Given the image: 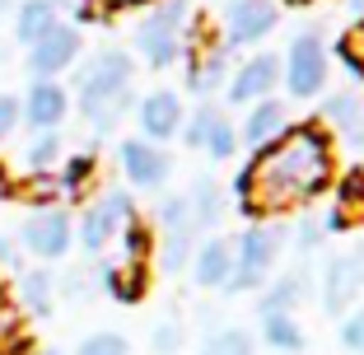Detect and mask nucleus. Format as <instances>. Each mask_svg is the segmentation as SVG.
<instances>
[{
	"label": "nucleus",
	"instance_id": "f257e3e1",
	"mask_svg": "<svg viewBox=\"0 0 364 355\" xmlns=\"http://www.w3.org/2000/svg\"><path fill=\"white\" fill-rule=\"evenodd\" d=\"M332 183H336L332 131L322 122H289L276 140L252 150V159L234 178V196L243 206V216L262 225L267 216H285L294 206L322 196Z\"/></svg>",
	"mask_w": 364,
	"mask_h": 355
},
{
	"label": "nucleus",
	"instance_id": "f03ea898",
	"mask_svg": "<svg viewBox=\"0 0 364 355\" xmlns=\"http://www.w3.org/2000/svg\"><path fill=\"white\" fill-rule=\"evenodd\" d=\"M75 112L94 131H112L136 103V56L127 47H103L75 65Z\"/></svg>",
	"mask_w": 364,
	"mask_h": 355
},
{
	"label": "nucleus",
	"instance_id": "7ed1b4c3",
	"mask_svg": "<svg viewBox=\"0 0 364 355\" xmlns=\"http://www.w3.org/2000/svg\"><path fill=\"white\" fill-rule=\"evenodd\" d=\"M187 19H192V0H154L150 14L136 23V56L150 70L178 65L187 47Z\"/></svg>",
	"mask_w": 364,
	"mask_h": 355
},
{
	"label": "nucleus",
	"instance_id": "20e7f679",
	"mask_svg": "<svg viewBox=\"0 0 364 355\" xmlns=\"http://www.w3.org/2000/svg\"><path fill=\"white\" fill-rule=\"evenodd\" d=\"M289 234L285 225H247L243 234L234 238V271H229V295H243V290H262L271 280V271H276L280 253H285Z\"/></svg>",
	"mask_w": 364,
	"mask_h": 355
},
{
	"label": "nucleus",
	"instance_id": "39448f33",
	"mask_svg": "<svg viewBox=\"0 0 364 355\" xmlns=\"http://www.w3.org/2000/svg\"><path fill=\"white\" fill-rule=\"evenodd\" d=\"M131 220H136V201H131V192H127V187H107L94 206H85V211H80V220H75V243L85 248L89 258H98V253H103V248L112 243V238H117Z\"/></svg>",
	"mask_w": 364,
	"mask_h": 355
},
{
	"label": "nucleus",
	"instance_id": "423d86ee",
	"mask_svg": "<svg viewBox=\"0 0 364 355\" xmlns=\"http://www.w3.org/2000/svg\"><path fill=\"white\" fill-rule=\"evenodd\" d=\"M280 80H285L289 98H318L327 89V43L313 28L294 33L280 61Z\"/></svg>",
	"mask_w": 364,
	"mask_h": 355
},
{
	"label": "nucleus",
	"instance_id": "0eeeda50",
	"mask_svg": "<svg viewBox=\"0 0 364 355\" xmlns=\"http://www.w3.org/2000/svg\"><path fill=\"white\" fill-rule=\"evenodd\" d=\"M75 243V220L65 206H33V216L19 225V248L38 262H61Z\"/></svg>",
	"mask_w": 364,
	"mask_h": 355
},
{
	"label": "nucleus",
	"instance_id": "6e6552de",
	"mask_svg": "<svg viewBox=\"0 0 364 355\" xmlns=\"http://www.w3.org/2000/svg\"><path fill=\"white\" fill-rule=\"evenodd\" d=\"M159 234H164V243L154 248L159 253V267L168 271H187L192 267V253H196V225H192V211H187V196H164L159 201Z\"/></svg>",
	"mask_w": 364,
	"mask_h": 355
},
{
	"label": "nucleus",
	"instance_id": "1a4fd4ad",
	"mask_svg": "<svg viewBox=\"0 0 364 355\" xmlns=\"http://www.w3.org/2000/svg\"><path fill=\"white\" fill-rule=\"evenodd\" d=\"M192 150H205L210 159H234L238 154V127L229 122V112L220 103H196L187 117H182L178 131Z\"/></svg>",
	"mask_w": 364,
	"mask_h": 355
},
{
	"label": "nucleus",
	"instance_id": "9d476101",
	"mask_svg": "<svg viewBox=\"0 0 364 355\" xmlns=\"http://www.w3.org/2000/svg\"><path fill=\"white\" fill-rule=\"evenodd\" d=\"M80 52H85V38H80L75 23H56L47 38H38V43L28 47V56H23V70H28L33 80H61L65 70H75L80 65Z\"/></svg>",
	"mask_w": 364,
	"mask_h": 355
},
{
	"label": "nucleus",
	"instance_id": "9b49d317",
	"mask_svg": "<svg viewBox=\"0 0 364 355\" xmlns=\"http://www.w3.org/2000/svg\"><path fill=\"white\" fill-rule=\"evenodd\" d=\"M364 295V248H350V253H336L322 271V309L327 313H350L355 300Z\"/></svg>",
	"mask_w": 364,
	"mask_h": 355
},
{
	"label": "nucleus",
	"instance_id": "f8f14e48",
	"mask_svg": "<svg viewBox=\"0 0 364 355\" xmlns=\"http://www.w3.org/2000/svg\"><path fill=\"white\" fill-rule=\"evenodd\" d=\"M280 23L276 0H229L225 5V47H257Z\"/></svg>",
	"mask_w": 364,
	"mask_h": 355
},
{
	"label": "nucleus",
	"instance_id": "ddd939ff",
	"mask_svg": "<svg viewBox=\"0 0 364 355\" xmlns=\"http://www.w3.org/2000/svg\"><path fill=\"white\" fill-rule=\"evenodd\" d=\"M280 85V56L276 52H257L247 56L243 65H234L229 70V85H225V98L229 103H238V108H252V103H262V98H271Z\"/></svg>",
	"mask_w": 364,
	"mask_h": 355
},
{
	"label": "nucleus",
	"instance_id": "4468645a",
	"mask_svg": "<svg viewBox=\"0 0 364 355\" xmlns=\"http://www.w3.org/2000/svg\"><path fill=\"white\" fill-rule=\"evenodd\" d=\"M117 159H122V178L140 192H154V187L168 183L173 173V159L164 154V145H150L145 136H131L117 145Z\"/></svg>",
	"mask_w": 364,
	"mask_h": 355
},
{
	"label": "nucleus",
	"instance_id": "2eb2a0df",
	"mask_svg": "<svg viewBox=\"0 0 364 355\" xmlns=\"http://www.w3.org/2000/svg\"><path fill=\"white\" fill-rule=\"evenodd\" d=\"M187 52V89H192L201 103H210L215 89L229 85V47L225 43H196V47H182Z\"/></svg>",
	"mask_w": 364,
	"mask_h": 355
},
{
	"label": "nucleus",
	"instance_id": "dca6fc26",
	"mask_svg": "<svg viewBox=\"0 0 364 355\" xmlns=\"http://www.w3.org/2000/svg\"><path fill=\"white\" fill-rule=\"evenodd\" d=\"M19 103H23V122L33 131H61V122L70 117V89L61 80H33Z\"/></svg>",
	"mask_w": 364,
	"mask_h": 355
},
{
	"label": "nucleus",
	"instance_id": "f3484780",
	"mask_svg": "<svg viewBox=\"0 0 364 355\" xmlns=\"http://www.w3.org/2000/svg\"><path fill=\"white\" fill-rule=\"evenodd\" d=\"M136 117H140L145 140H150V145H159V140H173V136L182 131L187 108H182V98L173 94V89H154V94H145V98L136 103Z\"/></svg>",
	"mask_w": 364,
	"mask_h": 355
},
{
	"label": "nucleus",
	"instance_id": "a211bd4d",
	"mask_svg": "<svg viewBox=\"0 0 364 355\" xmlns=\"http://www.w3.org/2000/svg\"><path fill=\"white\" fill-rule=\"evenodd\" d=\"M234 271V243L229 238H201L192 253V280L201 290H225Z\"/></svg>",
	"mask_w": 364,
	"mask_h": 355
},
{
	"label": "nucleus",
	"instance_id": "6ab92c4d",
	"mask_svg": "<svg viewBox=\"0 0 364 355\" xmlns=\"http://www.w3.org/2000/svg\"><path fill=\"white\" fill-rule=\"evenodd\" d=\"M285 127H289V108L280 103V98H262V103H252V108H247L243 131H238V145L262 150V145H267V140H276Z\"/></svg>",
	"mask_w": 364,
	"mask_h": 355
},
{
	"label": "nucleus",
	"instance_id": "aec40b11",
	"mask_svg": "<svg viewBox=\"0 0 364 355\" xmlns=\"http://www.w3.org/2000/svg\"><path fill=\"white\" fill-rule=\"evenodd\" d=\"M98 280H103V290L117 304H140L145 290H150V267H140V262H103Z\"/></svg>",
	"mask_w": 364,
	"mask_h": 355
},
{
	"label": "nucleus",
	"instance_id": "412c9836",
	"mask_svg": "<svg viewBox=\"0 0 364 355\" xmlns=\"http://www.w3.org/2000/svg\"><path fill=\"white\" fill-rule=\"evenodd\" d=\"M56 196L61 201H80V196L94 187V178H98V154L94 150H80V154H65L61 164H56Z\"/></svg>",
	"mask_w": 364,
	"mask_h": 355
},
{
	"label": "nucleus",
	"instance_id": "4be33fe9",
	"mask_svg": "<svg viewBox=\"0 0 364 355\" xmlns=\"http://www.w3.org/2000/svg\"><path fill=\"white\" fill-rule=\"evenodd\" d=\"M182 196H187V211H192V225H196V234L225 220V187H220V178L201 173V178L192 183V192H182Z\"/></svg>",
	"mask_w": 364,
	"mask_h": 355
},
{
	"label": "nucleus",
	"instance_id": "5701e85b",
	"mask_svg": "<svg viewBox=\"0 0 364 355\" xmlns=\"http://www.w3.org/2000/svg\"><path fill=\"white\" fill-rule=\"evenodd\" d=\"M14 300L23 304V313H33V318H47V313L56 309V276H52V271H43V267L19 271Z\"/></svg>",
	"mask_w": 364,
	"mask_h": 355
},
{
	"label": "nucleus",
	"instance_id": "b1692460",
	"mask_svg": "<svg viewBox=\"0 0 364 355\" xmlns=\"http://www.w3.org/2000/svg\"><path fill=\"white\" fill-rule=\"evenodd\" d=\"M56 23H61V14H56L47 0H19V5H14V43L28 52V47L38 43V38H47Z\"/></svg>",
	"mask_w": 364,
	"mask_h": 355
},
{
	"label": "nucleus",
	"instance_id": "393cba45",
	"mask_svg": "<svg viewBox=\"0 0 364 355\" xmlns=\"http://www.w3.org/2000/svg\"><path fill=\"white\" fill-rule=\"evenodd\" d=\"M322 127H336L346 140H360L364 136V98L332 94L327 103H322Z\"/></svg>",
	"mask_w": 364,
	"mask_h": 355
},
{
	"label": "nucleus",
	"instance_id": "a878e982",
	"mask_svg": "<svg viewBox=\"0 0 364 355\" xmlns=\"http://www.w3.org/2000/svg\"><path fill=\"white\" fill-rule=\"evenodd\" d=\"M61 159H65L61 131H33V140L23 145V169L28 173H56Z\"/></svg>",
	"mask_w": 364,
	"mask_h": 355
},
{
	"label": "nucleus",
	"instance_id": "bb28decb",
	"mask_svg": "<svg viewBox=\"0 0 364 355\" xmlns=\"http://www.w3.org/2000/svg\"><path fill=\"white\" fill-rule=\"evenodd\" d=\"M262 341L276 355H299L304 351V327L294 323V313H267L262 318Z\"/></svg>",
	"mask_w": 364,
	"mask_h": 355
},
{
	"label": "nucleus",
	"instance_id": "cd10ccee",
	"mask_svg": "<svg viewBox=\"0 0 364 355\" xmlns=\"http://www.w3.org/2000/svg\"><path fill=\"white\" fill-rule=\"evenodd\" d=\"M304 271H285L280 280H271V290L262 295V318L267 313H294L299 309V300H304Z\"/></svg>",
	"mask_w": 364,
	"mask_h": 355
},
{
	"label": "nucleus",
	"instance_id": "c85d7f7f",
	"mask_svg": "<svg viewBox=\"0 0 364 355\" xmlns=\"http://www.w3.org/2000/svg\"><path fill=\"white\" fill-rule=\"evenodd\" d=\"M122 262H140V267H145V262H150V253H154V229L145 225V220H131L127 229H122Z\"/></svg>",
	"mask_w": 364,
	"mask_h": 355
},
{
	"label": "nucleus",
	"instance_id": "c756f323",
	"mask_svg": "<svg viewBox=\"0 0 364 355\" xmlns=\"http://www.w3.org/2000/svg\"><path fill=\"white\" fill-rule=\"evenodd\" d=\"M196 355H257V351H252V337L243 327H220V332L205 337V346Z\"/></svg>",
	"mask_w": 364,
	"mask_h": 355
},
{
	"label": "nucleus",
	"instance_id": "7c9ffc66",
	"mask_svg": "<svg viewBox=\"0 0 364 355\" xmlns=\"http://www.w3.org/2000/svg\"><path fill=\"white\" fill-rule=\"evenodd\" d=\"M336 211H346L350 220H364V169H350L346 178H336Z\"/></svg>",
	"mask_w": 364,
	"mask_h": 355
},
{
	"label": "nucleus",
	"instance_id": "2f4dec72",
	"mask_svg": "<svg viewBox=\"0 0 364 355\" xmlns=\"http://www.w3.org/2000/svg\"><path fill=\"white\" fill-rule=\"evenodd\" d=\"M336 56L350 70V80H364V23H355V28H346L336 38Z\"/></svg>",
	"mask_w": 364,
	"mask_h": 355
},
{
	"label": "nucleus",
	"instance_id": "473e14b6",
	"mask_svg": "<svg viewBox=\"0 0 364 355\" xmlns=\"http://www.w3.org/2000/svg\"><path fill=\"white\" fill-rule=\"evenodd\" d=\"M75 355H131V341L122 332H94V337L80 341Z\"/></svg>",
	"mask_w": 364,
	"mask_h": 355
},
{
	"label": "nucleus",
	"instance_id": "72a5a7b5",
	"mask_svg": "<svg viewBox=\"0 0 364 355\" xmlns=\"http://www.w3.org/2000/svg\"><path fill=\"white\" fill-rule=\"evenodd\" d=\"M336 337H341V346H346L350 355H364V309L341 313V327H336Z\"/></svg>",
	"mask_w": 364,
	"mask_h": 355
},
{
	"label": "nucleus",
	"instance_id": "f704fd0d",
	"mask_svg": "<svg viewBox=\"0 0 364 355\" xmlns=\"http://www.w3.org/2000/svg\"><path fill=\"white\" fill-rule=\"evenodd\" d=\"M150 346H154L159 355H178V346H182V323H178V318H164V323H154Z\"/></svg>",
	"mask_w": 364,
	"mask_h": 355
},
{
	"label": "nucleus",
	"instance_id": "c9c22d12",
	"mask_svg": "<svg viewBox=\"0 0 364 355\" xmlns=\"http://www.w3.org/2000/svg\"><path fill=\"white\" fill-rule=\"evenodd\" d=\"M19 122H23L19 94H0V140H10L14 131H19Z\"/></svg>",
	"mask_w": 364,
	"mask_h": 355
},
{
	"label": "nucleus",
	"instance_id": "e433bc0d",
	"mask_svg": "<svg viewBox=\"0 0 364 355\" xmlns=\"http://www.w3.org/2000/svg\"><path fill=\"white\" fill-rule=\"evenodd\" d=\"M94 5H98V10H103V19L112 23V19H117V14H131V10H150L154 0H94Z\"/></svg>",
	"mask_w": 364,
	"mask_h": 355
},
{
	"label": "nucleus",
	"instance_id": "4c0bfd02",
	"mask_svg": "<svg viewBox=\"0 0 364 355\" xmlns=\"http://www.w3.org/2000/svg\"><path fill=\"white\" fill-rule=\"evenodd\" d=\"M0 267H19V238L0 234Z\"/></svg>",
	"mask_w": 364,
	"mask_h": 355
},
{
	"label": "nucleus",
	"instance_id": "58836bf2",
	"mask_svg": "<svg viewBox=\"0 0 364 355\" xmlns=\"http://www.w3.org/2000/svg\"><path fill=\"white\" fill-rule=\"evenodd\" d=\"M5 313H10V295H5V290H0V337H5V332H10V318H5Z\"/></svg>",
	"mask_w": 364,
	"mask_h": 355
},
{
	"label": "nucleus",
	"instance_id": "ea45409f",
	"mask_svg": "<svg viewBox=\"0 0 364 355\" xmlns=\"http://www.w3.org/2000/svg\"><path fill=\"white\" fill-rule=\"evenodd\" d=\"M47 5H52V10H56V14H65V10L75 14V10H80V0H47Z\"/></svg>",
	"mask_w": 364,
	"mask_h": 355
},
{
	"label": "nucleus",
	"instance_id": "a19ab883",
	"mask_svg": "<svg viewBox=\"0 0 364 355\" xmlns=\"http://www.w3.org/2000/svg\"><path fill=\"white\" fill-rule=\"evenodd\" d=\"M346 10H355V14H364V0H346Z\"/></svg>",
	"mask_w": 364,
	"mask_h": 355
},
{
	"label": "nucleus",
	"instance_id": "79ce46f5",
	"mask_svg": "<svg viewBox=\"0 0 364 355\" xmlns=\"http://www.w3.org/2000/svg\"><path fill=\"white\" fill-rule=\"evenodd\" d=\"M10 5H14V0H0V14H5V10H10Z\"/></svg>",
	"mask_w": 364,
	"mask_h": 355
},
{
	"label": "nucleus",
	"instance_id": "37998d69",
	"mask_svg": "<svg viewBox=\"0 0 364 355\" xmlns=\"http://www.w3.org/2000/svg\"><path fill=\"white\" fill-rule=\"evenodd\" d=\"M38 355H56V351H38Z\"/></svg>",
	"mask_w": 364,
	"mask_h": 355
},
{
	"label": "nucleus",
	"instance_id": "c03bdc74",
	"mask_svg": "<svg viewBox=\"0 0 364 355\" xmlns=\"http://www.w3.org/2000/svg\"><path fill=\"white\" fill-rule=\"evenodd\" d=\"M0 178H5V169H0Z\"/></svg>",
	"mask_w": 364,
	"mask_h": 355
}]
</instances>
